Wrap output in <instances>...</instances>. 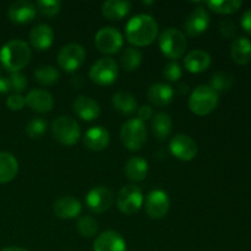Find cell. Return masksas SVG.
<instances>
[{"label": "cell", "mask_w": 251, "mask_h": 251, "mask_svg": "<svg viewBox=\"0 0 251 251\" xmlns=\"http://www.w3.org/2000/svg\"><path fill=\"white\" fill-rule=\"evenodd\" d=\"M125 34L129 43L134 44L135 47L150 46L158 34V25L151 15H136L126 24Z\"/></svg>", "instance_id": "cell-1"}, {"label": "cell", "mask_w": 251, "mask_h": 251, "mask_svg": "<svg viewBox=\"0 0 251 251\" xmlns=\"http://www.w3.org/2000/svg\"><path fill=\"white\" fill-rule=\"evenodd\" d=\"M31 49L25 41L11 39L2 46L0 50V61L10 73H19L31 59Z\"/></svg>", "instance_id": "cell-2"}, {"label": "cell", "mask_w": 251, "mask_h": 251, "mask_svg": "<svg viewBox=\"0 0 251 251\" xmlns=\"http://www.w3.org/2000/svg\"><path fill=\"white\" fill-rule=\"evenodd\" d=\"M158 44L164 56L176 61V59H180L186 51L188 41L180 29L169 27L159 34Z\"/></svg>", "instance_id": "cell-3"}, {"label": "cell", "mask_w": 251, "mask_h": 251, "mask_svg": "<svg viewBox=\"0 0 251 251\" xmlns=\"http://www.w3.org/2000/svg\"><path fill=\"white\" fill-rule=\"evenodd\" d=\"M218 104V93L210 85H200L191 92L189 108L199 117L208 115Z\"/></svg>", "instance_id": "cell-4"}, {"label": "cell", "mask_w": 251, "mask_h": 251, "mask_svg": "<svg viewBox=\"0 0 251 251\" xmlns=\"http://www.w3.org/2000/svg\"><path fill=\"white\" fill-rule=\"evenodd\" d=\"M120 139L130 151H139L147 141V129L144 122L137 118L129 119L122 125Z\"/></svg>", "instance_id": "cell-5"}, {"label": "cell", "mask_w": 251, "mask_h": 251, "mask_svg": "<svg viewBox=\"0 0 251 251\" xmlns=\"http://www.w3.org/2000/svg\"><path fill=\"white\" fill-rule=\"evenodd\" d=\"M51 134L54 139L61 145L74 146L81 137L80 125L74 118L69 115H61L53 122Z\"/></svg>", "instance_id": "cell-6"}, {"label": "cell", "mask_w": 251, "mask_h": 251, "mask_svg": "<svg viewBox=\"0 0 251 251\" xmlns=\"http://www.w3.org/2000/svg\"><path fill=\"white\" fill-rule=\"evenodd\" d=\"M144 194L136 185H125L119 190L117 195V206L122 213L126 216L139 212L144 205Z\"/></svg>", "instance_id": "cell-7"}, {"label": "cell", "mask_w": 251, "mask_h": 251, "mask_svg": "<svg viewBox=\"0 0 251 251\" xmlns=\"http://www.w3.org/2000/svg\"><path fill=\"white\" fill-rule=\"evenodd\" d=\"M118 74L119 68L117 61L112 58H102L91 66L90 78L100 86H109L115 82Z\"/></svg>", "instance_id": "cell-8"}, {"label": "cell", "mask_w": 251, "mask_h": 251, "mask_svg": "<svg viewBox=\"0 0 251 251\" xmlns=\"http://www.w3.org/2000/svg\"><path fill=\"white\" fill-rule=\"evenodd\" d=\"M123 43V34L115 27H103L95 36L96 48L103 54H115L122 49Z\"/></svg>", "instance_id": "cell-9"}, {"label": "cell", "mask_w": 251, "mask_h": 251, "mask_svg": "<svg viewBox=\"0 0 251 251\" xmlns=\"http://www.w3.org/2000/svg\"><path fill=\"white\" fill-rule=\"evenodd\" d=\"M86 59V51L82 46L70 43L64 46L58 54V63L66 73H74L77 70Z\"/></svg>", "instance_id": "cell-10"}, {"label": "cell", "mask_w": 251, "mask_h": 251, "mask_svg": "<svg viewBox=\"0 0 251 251\" xmlns=\"http://www.w3.org/2000/svg\"><path fill=\"white\" fill-rule=\"evenodd\" d=\"M86 206L96 215L105 212L112 207L114 202V194L107 186H96L86 195Z\"/></svg>", "instance_id": "cell-11"}, {"label": "cell", "mask_w": 251, "mask_h": 251, "mask_svg": "<svg viewBox=\"0 0 251 251\" xmlns=\"http://www.w3.org/2000/svg\"><path fill=\"white\" fill-rule=\"evenodd\" d=\"M145 211L152 220H161L166 217L171 207V200L166 191L152 190L145 199Z\"/></svg>", "instance_id": "cell-12"}, {"label": "cell", "mask_w": 251, "mask_h": 251, "mask_svg": "<svg viewBox=\"0 0 251 251\" xmlns=\"http://www.w3.org/2000/svg\"><path fill=\"white\" fill-rule=\"evenodd\" d=\"M172 154L184 162L191 161L198 154V144L195 140L184 134L176 135L169 144Z\"/></svg>", "instance_id": "cell-13"}, {"label": "cell", "mask_w": 251, "mask_h": 251, "mask_svg": "<svg viewBox=\"0 0 251 251\" xmlns=\"http://www.w3.org/2000/svg\"><path fill=\"white\" fill-rule=\"evenodd\" d=\"M210 26V15L203 7H196L189 14L184 22V31L190 37H199L205 33Z\"/></svg>", "instance_id": "cell-14"}, {"label": "cell", "mask_w": 251, "mask_h": 251, "mask_svg": "<svg viewBox=\"0 0 251 251\" xmlns=\"http://www.w3.org/2000/svg\"><path fill=\"white\" fill-rule=\"evenodd\" d=\"M93 251H126V243L115 230H105L96 238Z\"/></svg>", "instance_id": "cell-15"}, {"label": "cell", "mask_w": 251, "mask_h": 251, "mask_svg": "<svg viewBox=\"0 0 251 251\" xmlns=\"http://www.w3.org/2000/svg\"><path fill=\"white\" fill-rule=\"evenodd\" d=\"M37 14L36 5L27 0H17L10 4L7 9L9 19L15 24H27L32 21Z\"/></svg>", "instance_id": "cell-16"}, {"label": "cell", "mask_w": 251, "mask_h": 251, "mask_svg": "<svg viewBox=\"0 0 251 251\" xmlns=\"http://www.w3.org/2000/svg\"><path fill=\"white\" fill-rule=\"evenodd\" d=\"M53 211L54 215L61 220H73L81 215L82 206L77 199L73 196H63L54 202Z\"/></svg>", "instance_id": "cell-17"}, {"label": "cell", "mask_w": 251, "mask_h": 251, "mask_svg": "<svg viewBox=\"0 0 251 251\" xmlns=\"http://www.w3.org/2000/svg\"><path fill=\"white\" fill-rule=\"evenodd\" d=\"M73 108L76 115L86 122H92L100 117V104L88 96H77L74 100Z\"/></svg>", "instance_id": "cell-18"}, {"label": "cell", "mask_w": 251, "mask_h": 251, "mask_svg": "<svg viewBox=\"0 0 251 251\" xmlns=\"http://www.w3.org/2000/svg\"><path fill=\"white\" fill-rule=\"evenodd\" d=\"M54 41V32L47 24L36 25L29 32V43L37 50H47Z\"/></svg>", "instance_id": "cell-19"}, {"label": "cell", "mask_w": 251, "mask_h": 251, "mask_svg": "<svg viewBox=\"0 0 251 251\" xmlns=\"http://www.w3.org/2000/svg\"><path fill=\"white\" fill-rule=\"evenodd\" d=\"M25 100L26 104L37 113H48L54 107L53 96L44 90L29 91Z\"/></svg>", "instance_id": "cell-20"}, {"label": "cell", "mask_w": 251, "mask_h": 251, "mask_svg": "<svg viewBox=\"0 0 251 251\" xmlns=\"http://www.w3.org/2000/svg\"><path fill=\"white\" fill-rule=\"evenodd\" d=\"M109 132L102 126H93L86 131L83 144L91 151H102L109 145Z\"/></svg>", "instance_id": "cell-21"}, {"label": "cell", "mask_w": 251, "mask_h": 251, "mask_svg": "<svg viewBox=\"0 0 251 251\" xmlns=\"http://www.w3.org/2000/svg\"><path fill=\"white\" fill-rule=\"evenodd\" d=\"M211 65V55L202 49H194L184 58V66L189 73L199 74L207 70Z\"/></svg>", "instance_id": "cell-22"}, {"label": "cell", "mask_w": 251, "mask_h": 251, "mask_svg": "<svg viewBox=\"0 0 251 251\" xmlns=\"http://www.w3.org/2000/svg\"><path fill=\"white\" fill-rule=\"evenodd\" d=\"M147 98L152 104L157 107L168 105L174 98V90L166 83H154L147 91Z\"/></svg>", "instance_id": "cell-23"}, {"label": "cell", "mask_w": 251, "mask_h": 251, "mask_svg": "<svg viewBox=\"0 0 251 251\" xmlns=\"http://www.w3.org/2000/svg\"><path fill=\"white\" fill-rule=\"evenodd\" d=\"M131 4L126 0H107L102 4V15L110 21H119L126 16Z\"/></svg>", "instance_id": "cell-24"}, {"label": "cell", "mask_w": 251, "mask_h": 251, "mask_svg": "<svg viewBox=\"0 0 251 251\" xmlns=\"http://www.w3.org/2000/svg\"><path fill=\"white\" fill-rule=\"evenodd\" d=\"M124 172L129 180L134 183L142 181L149 173V163L141 157H131L127 159Z\"/></svg>", "instance_id": "cell-25"}, {"label": "cell", "mask_w": 251, "mask_h": 251, "mask_svg": "<svg viewBox=\"0 0 251 251\" xmlns=\"http://www.w3.org/2000/svg\"><path fill=\"white\" fill-rule=\"evenodd\" d=\"M113 107L123 115H131L137 110V100L132 93L119 91L112 98Z\"/></svg>", "instance_id": "cell-26"}, {"label": "cell", "mask_w": 251, "mask_h": 251, "mask_svg": "<svg viewBox=\"0 0 251 251\" xmlns=\"http://www.w3.org/2000/svg\"><path fill=\"white\" fill-rule=\"evenodd\" d=\"M152 132L158 140L163 141L167 137L171 136L173 130V122L169 114L164 112H159L154 114L151 119Z\"/></svg>", "instance_id": "cell-27"}, {"label": "cell", "mask_w": 251, "mask_h": 251, "mask_svg": "<svg viewBox=\"0 0 251 251\" xmlns=\"http://www.w3.org/2000/svg\"><path fill=\"white\" fill-rule=\"evenodd\" d=\"M19 172V162L9 152H0V184L11 181Z\"/></svg>", "instance_id": "cell-28"}, {"label": "cell", "mask_w": 251, "mask_h": 251, "mask_svg": "<svg viewBox=\"0 0 251 251\" xmlns=\"http://www.w3.org/2000/svg\"><path fill=\"white\" fill-rule=\"evenodd\" d=\"M230 54L235 63L248 64L251 60V41L247 37H238L230 46Z\"/></svg>", "instance_id": "cell-29"}, {"label": "cell", "mask_w": 251, "mask_h": 251, "mask_svg": "<svg viewBox=\"0 0 251 251\" xmlns=\"http://www.w3.org/2000/svg\"><path fill=\"white\" fill-rule=\"evenodd\" d=\"M59 71L53 65H41L34 71V78L42 86H53L59 81Z\"/></svg>", "instance_id": "cell-30"}, {"label": "cell", "mask_w": 251, "mask_h": 251, "mask_svg": "<svg viewBox=\"0 0 251 251\" xmlns=\"http://www.w3.org/2000/svg\"><path fill=\"white\" fill-rule=\"evenodd\" d=\"M142 61V54L139 49L136 48H125L124 51L120 56V64L122 68L126 71H134L141 65Z\"/></svg>", "instance_id": "cell-31"}, {"label": "cell", "mask_w": 251, "mask_h": 251, "mask_svg": "<svg viewBox=\"0 0 251 251\" xmlns=\"http://www.w3.org/2000/svg\"><path fill=\"white\" fill-rule=\"evenodd\" d=\"M78 234L83 238H93L98 233V222L91 216H82L76 223Z\"/></svg>", "instance_id": "cell-32"}, {"label": "cell", "mask_w": 251, "mask_h": 251, "mask_svg": "<svg viewBox=\"0 0 251 251\" xmlns=\"http://www.w3.org/2000/svg\"><path fill=\"white\" fill-rule=\"evenodd\" d=\"M206 4L212 11L217 14H233L242 6L240 0H211Z\"/></svg>", "instance_id": "cell-33"}, {"label": "cell", "mask_w": 251, "mask_h": 251, "mask_svg": "<svg viewBox=\"0 0 251 251\" xmlns=\"http://www.w3.org/2000/svg\"><path fill=\"white\" fill-rule=\"evenodd\" d=\"M233 77L232 74L227 73V71H218V73L213 74L211 77L210 86L216 91V92H225L228 91L233 85Z\"/></svg>", "instance_id": "cell-34"}, {"label": "cell", "mask_w": 251, "mask_h": 251, "mask_svg": "<svg viewBox=\"0 0 251 251\" xmlns=\"http://www.w3.org/2000/svg\"><path fill=\"white\" fill-rule=\"evenodd\" d=\"M47 126H48V124H47L46 119H43V118H33V119L27 123L26 134L31 139H39L47 131Z\"/></svg>", "instance_id": "cell-35"}, {"label": "cell", "mask_w": 251, "mask_h": 251, "mask_svg": "<svg viewBox=\"0 0 251 251\" xmlns=\"http://www.w3.org/2000/svg\"><path fill=\"white\" fill-rule=\"evenodd\" d=\"M36 9L43 16L54 17L60 12L61 2L59 0H39L36 4Z\"/></svg>", "instance_id": "cell-36"}, {"label": "cell", "mask_w": 251, "mask_h": 251, "mask_svg": "<svg viewBox=\"0 0 251 251\" xmlns=\"http://www.w3.org/2000/svg\"><path fill=\"white\" fill-rule=\"evenodd\" d=\"M183 75L181 66L176 61H171L163 68V76L169 82H176Z\"/></svg>", "instance_id": "cell-37"}, {"label": "cell", "mask_w": 251, "mask_h": 251, "mask_svg": "<svg viewBox=\"0 0 251 251\" xmlns=\"http://www.w3.org/2000/svg\"><path fill=\"white\" fill-rule=\"evenodd\" d=\"M10 85H11V90H14L16 93L24 92L26 90L28 81H27L26 76L22 73H11V76L9 77Z\"/></svg>", "instance_id": "cell-38"}, {"label": "cell", "mask_w": 251, "mask_h": 251, "mask_svg": "<svg viewBox=\"0 0 251 251\" xmlns=\"http://www.w3.org/2000/svg\"><path fill=\"white\" fill-rule=\"evenodd\" d=\"M25 104H26V100L20 93L10 95L6 100V105L11 110H21L25 107Z\"/></svg>", "instance_id": "cell-39"}, {"label": "cell", "mask_w": 251, "mask_h": 251, "mask_svg": "<svg viewBox=\"0 0 251 251\" xmlns=\"http://www.w3.org/2000/svg\"><path fill=\"white\" fill-rule=\"evenodd\" d=\"M220 31L221 33H222V36L229 38V37H233L235 34V32H237V26H235V24L232 20L226 19L220 22Z\"/></svg>", "instance_id": "cell-40"}, {"label": "cell", "mask_w": 251, "mask_h": 251, "mask_svg": "<svg viewBox=\"0 0 251 251\" xmlns=\"http://www.w3.org/2000/svg\"><path fill=\"white\" fill-rule=\"evenodd\" d=\"M137 119H140L141 122H146V120L152 119L153 117V110L150 105H141V107L137 109Z\"/></svg>", "instance_id": "cell-41"}, {"label": "cell", "mask_w": 251, "mask_h": 251, "mask_svg": "<svg viewBox=\"0 0 251 251\" xmlns=\"http://www.w3.org/2000/svg\"><path fill=\"white\" fill-rule=\"evenodd\" d=\"M242 26H243V28L248 32V33H251V7L249 10H247L244 14H243Z\"/></svg>", "instance_id": "cell-42"}, {"label": "cell", "mask_w": 251, "mask_h": 251, "mask_svg": "<svg viewBox=\"0 0 251 251\" xmlns=\"http://www.w3.org/2000/svg\"><path fill=\"white\" fill-rule=\"evenodd\" d=\"M11 90L10 80L7 77H0V93H6Z\"/></svg>", "instance_id": "cell-43"}, {"label": "cell", "mask_w": 251, "mask_h": 251, "mask_svg": "<svg viewBox=\"0 0 251 251\" xmlns=\"http://www.w3.org/2000/svg\"><path fill=\"white\" fill-rule=\"evenodd\" d=\"M83 83H85V81H83V77L81 75H75L71 77V85L75 88H77V90L82 87Z\"/></svg>", "instance_id": "cell-44"}, {"label": "cell", "mask_w": 251, "mask_h": 251, "mask_svg": "<svg viewBox=\"0 0 251 251\" xmlns=\"http://www.w3.org/2000/svg\"><path fill=\"white\" fill-rule=\"evenodd\" d=\"M178 88L180 91V95H185V93L189 92V86L186 83H180Z\"/></svg>", "instance_id": "cell-45"}, {"label": "cell", "mask_w": 251, "mask_h": 251, "mask_svg": "<svg viewBox=\"0 0 251 251\" xmlns=\"http://www.w3.org/2000/svg\"><path fill=\"white\" fill-rule=\"evenodd\" d=\"M1 251H28V250L24 249V248H19V247H7V248H4Z\"/></svg>", "instance_id": "cell-46"}]
</instances>
